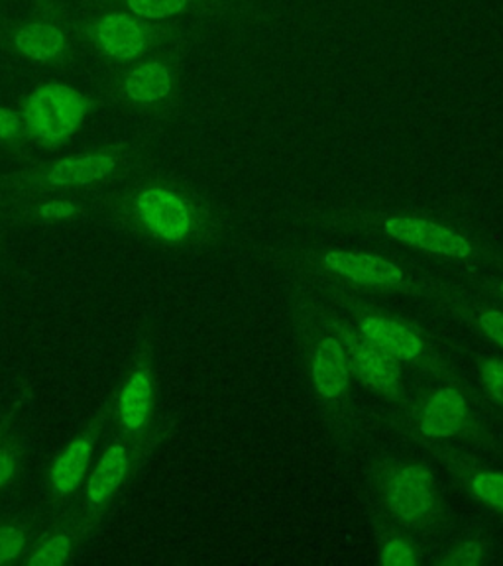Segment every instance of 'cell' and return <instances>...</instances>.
I'll list each match as a JSON object with an SVG mask.
<instances>
[{
    "label": "cell",
    "instance_id": "cell-1",
    "mask_svg": "<svg viewBox=\"0 0 503 566\" xmlns=\"http://www.w3.org/2000/svg\"><path fill=\"white\" fill-rule=\"evenodd\" d=\"M98 205L116 227L154 247H184L201 229L197 205L158 177H128L105 189Z\"/></svg>",
    "mask_w": 503,
    "mask_h": 566
},
{
    "label": "cell",
    "instance_id": "cell-2",
    "mask_svg": "<svg viewBox=\"0 0 503 566\" xmlns=\"http://www.w3.org/2000/svg\"><path fill=\"white\" fill-rule=\"evenodd\" d=\"M146 158L142 144L118 142L62 158L28 161L0 176V195L32 189L93 193L136 176L144 168Z\"/></svg>",
    "mask_w": 503,
    "mask_h": 566
},
{
    "label": "cell",
    "instance_id": "cell-3",
    "mask_svg": "<svg viewBox=\"0 0 503 566\" xmlns=\"http://www.w3.org/2000/svg\"><path fill=\"white\" fill-rule=\"evenodd\" d=\"M81 50L103 67L116 70L176 44L177 22H148L106 0H80L75 12Z\"/></svg>",
    "mask_w": 503,
    "mask_h": 566
},
{
    "label": "cell",
    "instance_id": "cell-4",
    "mask_svg": "<svg viewBox=\"0 0 503 566\" xmlns=\"http://www.w3.org/2000/svg\"><path fill=\"white\" fill-rule=\"evenodd\" d=\"M81 52L75 12L67 0H30L0 18V53L40 70H67Z\"/></svg>",
    "mask_w": 503,
    "mask_h": 566
},
{
    "label": "cell",
    "instance_id": "cell-5",
    "mask_svg": "<svg viewBox=\"0 0 503 566\" xmlns=\"http://www.w3.org/2000/svg\"><path fill=\"white\" fill-rule=\"evenodd\" d=\"M179 80V55L171 44L138 62L105 71L101 95L124 116L151 123L176 105Z\"/></svg>",
    "mask_w": 503,
    "mask_h": 566
},
{
    "label": "cell",
    "instance_id": "cell-6",
    "mask_svg": "<svg viewBox=\"0 0 503 566\" xmlns=\"http://www.w3.org/2000/svg\"><path fill=\"white\" fill-rule=\"evenodd\" d=\"M97 101L62 81L38 85L18 101V116L28 144L40 150L55 151L70 144L93 115Z\"/></svg>",
    "mask_w": 503,
    "mask_h": 566
},
{
    "label": "cell",
    "instance_id": "cell-7",
    "mask_svg": "<svg viewBox=\"0 0 503 566\" xmlns=\"http://www.w3.org/2000/svg\"><path fill=\"white\" fill-rule=\"evenodd\" d=\"M108 407L116 437L136 442H156L158 386L150 340L142 343L138 353L126 366L123 378L108 398Z\"/></svg>",
    "mask_w": 503,
    "mask_h": 566
},
{
    "label": "cell",
    "instance_id": "cell-8",
    "mask_svg": "<svg viewBox=\"0 0 503 566\" xmlns=\"http://www.w3.org/2000/svg\"><path fill=\"white\" fill-rule=\"evenodd\" d=\"M151 447L154 442L128 441L116 437V441L108 444L95 460L71 512L87 527L95 530L105 520L116 497L123 494L124 488L133 482L142 462L150 454Z\"/></svg>",
    "mask_w": 503,
    "mask_h": 566
},
{
    "label": "cell",
    "instance_id": "cell-9",
    "mask_svg": "<svg viewBox=\"0 0 503 566\" xmlns=\"http://www.w3.org/2000/svg\"><path fill=\"white\" fill-rule=\"evenodd\" d=\"M108 423L111 407L106 399L97 416L93 417L52 460L50 469L45 472V490L55 507H63L77 500L88 472L97 460L98 444Z\"/></svg>",
    "mask_w": 503,
    "mask_h": 566
},
{
    "label": "cell",
    "instance_id": "cell-10",
    "mask_svg": "<svg viewBox=\"0 0 503 566\" xmlns=\"http://www.w3.org/2000/svg\"><path fill=\"white\" fill-rule=\"evenodd\" d=\"M10 211L20 221L32 227H71L87 221L93 212L95 199L91 193H73V191H50V189H32V191H12L2 193Z\"/></svg>",
    "mask_w": 503,
    "mask_h": 566
},
{
    "label": "cell",
    "instance_id": "cell-11",
    "mask_svg": "<svg viewBox=\"0 0 503 566\" xmlns=\"http://www.w3.org/2000/svg\"><path fill=\"white\" fill-rule=\"evenodd\" d=\"M384 232L389 239L404 242L407 247L419 248L441 256L469 258L474 252L472 244L462 234L425 219L391 217L384 222Z\"/></svg>",
    "mask_w": 503,
    "mask_h": 566
},
{
    "label": "cell",
    "instance_id": "cell-12",
    "mask_svg": "<svg viewBox=\"0 0 503 566\" xmlns=\"http://www.w3.org/2000/svg\"><path fill=\"white\" fill-rule=\"evenodd\" d=\"M386 505L399 522L417 525L433 512V476L421 467H406L389 478Z\"/></svg>",
    "mask_w": 503,
    "mask_h": 566
},
{
    "label": "cell",
    "instance_id": "cell-13",
    "mask_svg": "<svg viewBox=\"0 0 503 566\" xmlns=\"http://www.w3.org/2000/svg\"><path fill=\"white\" fill-rule=\"evenodd\" d=\"M91 527L81 522L75 513L63 515L48 527L42 535H35L27 555L18 565L52 566L63 565L77 555L81 545L87 539Z\"/></svg>",
    "mask_w": 503,
    "mask_h": 566
},
{
    "label": "cell",
    "instance_id": "cell-14",
    "mask_svg": "<svg viewBox=\"0 0 503 566\" xmlns=\"http://www.w3.org/2000/svg\"><path fill=\"white\" fill-rule=\"evenodd\" d=\"M323 264L340 277L370 287H396L404 282V270L398 264L368 252L333 250L323 256Z\"/></svg>",
    "mask_w": 503,
    "mask_h": 566
},
{
    "label": "cell",
    "instance_id": "cell-15",
    "mask_svg": "<svg viewBox=\"0 0 503 566\" xmlns=\"http://www.w3.org/2000/svg\"><path fill=\"white\" fill-rule=\"evenodd\" d=\"M348 360L358 378L380 391V394H396L399 389V366L396 358L371 345L366 338L354 336L348 345Z\"/></svg>",
    "mask_w": 503,
    "mask_h": 566
},
{
    "label": "cell",
    "instance_id": "cell-16",
    "mask_svg": "<svg viewBox=\"0 0 503 566\" xmlns=\"http://www.w3.org/2000/svg\"><path fill=\"white\" fill-rule=\"evenodd\" d=\"M467 417L469 403L460 391L452 388L437 389L425 403L421 431L431 439H449L464 429Z\"/></svg>",
    "mask_w": 503,
    "mask_h": 566
},
{
    "label": "cell",
    "instance_id": "cell-17",
    "mask_svg": "<svg viewBox=\"0 0 503 566\" xmlns=\"http://www.w3.org/2000/svg\"><path fill=\"white\" fill-rule=\"evenodd\" d=\"M360 333L368 343L378 346L398 363L416 360L417 356L423 353L421 338L411 328L391 318L366 317L360 323Z\"/></svg>",
    "mask_w": 503,
    "mask_h": 566
},
{
    "label": "cell",
    "instance_id": "cell-18",
    "mask_svg": "<svg viewBox=\"0 0 503 566\" xmlns=\"http://www.w3.org/2000/svg\"><path fill=\"white\" fill-rule=\"evenodd\" d=\"M350 380V360L336 338H325L313 358V381L321 398H338Z\"/></svg>",
    "mask_w": 503,
    "mask_h": 566
},
{
    "label": "cell",
    "instance_id": "cell-19",
    "mask_svg": "<svg viewBox=\"0 0 503 566\" xmlns=\"http://www.w3.org/2000/svg\"><path fill=\"white\" fill-rule=\"evenodd\" d=\"M106 2L148 22H176L177 18L205 14L219 4V0H106Z\"/></svg>",
    "mask_w": 503,
    "mask_h": 566
},
{
    "label": "cell",
    "instance_id": "cell-20",
    "mask_svg": "<svg viewBox=\"0 0 503 566\" xmlns=\"http://www.w3.org/2000/svg\"><path fill=\"white\" fill-rule=\"evenodd\" d=\"M27 459V444L22 431L7 419H0V492L17 482Z\"/></svg>",
    "mask_w": 503,
    "mask_h": 566
},
{
    "label": "cell",
    "instance_id": "cell-21",
    "mask_svg": "<svg viewBox=\"0 0 503 566\" xmlns=\"http://www.w3.org/2000/svg\"><path fill=\"white\" fill-rule=\"evenodd\" d=\"M35 539L34 525L24 517H10L0 522V565H14L27 555Z\"/></svg>",
    "mask_w": 503,
    "mask_h": 566
},
{
    "label": "cell",
    "instance_id": "cell-22",
    "mask_svg": "<svg viewBox=\"0 0 503 566\" xmlns=\"http://www.w3.org/2000/svg\"><path fill=\"white\" fill-rule=\"evenodd\" d=\"M0 146L9 151L10 156L20 158L27 154L28 144L24 126L18 116L17 108L0 106Z\"/></svg>",
    "mask_w": 503,
    "mask_h": 566
},
{
    "label": "cell",
    "instance_id": "cell-23",
    "mask_svg": "<svg viewBox=\"0 0 503 566\" xmlns=\"http://www.w3.org/2000/svg\"><path fill=\"white\" fill-rule=\"evenodd\" d=\"M472 492L478 500L503 510V472H478L472 478Z\"/></svg>",
    "mask_w": 503,
    "mask_h": 566
},
{
    "label": "cell",
    "instance_id": "cell-24",
    "mask_svg": "<svg viewBox=\"0 0 503 566\" xmlns=\"http://www.w3.org/2000/svg\"><path fill=\"white\" fill-rule=\"evenodd\" d=\"M482 384L490 396L503 406V360H490L482 366Z\"/></svg>",
    "mask_w": 503,
    "mask_h": 566
},
{
    "label": "cell",
    "instance_id": "cell-25",
    "mask_svg": "<svg viewBox=\"0 0 503 566\" xmlns=\"http://www.w3.org/2000/svg\"><path fill=\"white\" fill-rule=\"evenodd\" d=\"M478 325L482 333L494 340L495 345L503 346V313L502 311H484L478 317Z\"/></svg>",
    "mask_w": 503,
    "mask_h": 566
},
{
    "label": "cell",
    "instance_id": "cell-26",
    "mask_svg": "<svg viewBox=\"0 0 503 566\" xmlns=\"http://www.w3.org/2000/svg\"><path fill=\"white\" fill-rule=\"evenodd\" d=\"M411 558H413V548L401 539L389 541L381 553V560L386 565H407V563H411Z\"/></svg>",
    "mask_w": 503,
    "mask_h": 566
},
{
    "label": "cell",
    "instance_id": "cell-27",
    "mask_svg": "<svg viewBox=\"0 0 503 566\" xmlns=\"http://www.w3.org/2000/svg\"><path fill=\"white\" fill-rule=\"evenodd\" d=\"M482 558V547L478 543H467L462 547L454 548L449 557L442 560V565H476Z\"/></svg>",
    "mask_w": 503,
    "mask_h": 566
},
{
    "label": "cell",
    "instance_id": "cell-28",
    "mask_svg": "<svg viewBox=\"0 0 503 566\" xmlns=\"http://www.w3.org/2000/svg\"><path fill=\"white\" fill-rule=\"evenodd\" d=\"M502 293H503V283H502Z\"/></svg>",
    "mask_w": 503,
    "mask_h": 566
}]
</instances>
